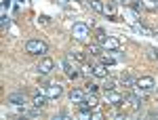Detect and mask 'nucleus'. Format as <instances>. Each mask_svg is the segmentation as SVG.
Here are the masks:
<instances>
[{"label": "nucleus", "mask_w": 158, "mask_h": 120, "mask_svg": "<svg viewBox=\"0 0 158 120\" xmlns=\"http://www.w3.org/2000/svg\"><path fill=\"white\" fill-rule=\"evenodd\" d=\"M114 86H116V82H114L112 78H106V84H103V91H112Z\"/></svg>", "instance_id": "24"}, {"label": "nucleus", "mask_w": 158, "mask_h": 120, "mask_svg": "<svg viewBox=\"0 0 158 120\" xmlns=\"http://www.w3.org/2000/svg\"><path fill=\"white\" fill-rule=\"evenodd\" d=\"M47 51H49V44H47L44 40L32 38V40L25 42V53H30V55H44Z\"/></svg>", "instance_id": "1"}, {"label": "nucleus", "mask_w": 158, "mask_h": 120, "mask_svg": "<svg viewBox=\"0 0 158 120\" xmlns=\"http://www.w3.org/2000/svg\"><path fill=\"white\" fill-rule=\"evenodd\" d=\"M74 2H82V0H74Z\"/></svg>", "instance_id": "32"}, {"label": "nucleus", "mask_w": 158, "mask_h": 120, "mask_svg": "<svg viewBox=\"0 0 158 120\" xmlns=\"http://www.w3.org/2000/svg\"><path fill=\"white\" fill-rule=\"evenodd\" d=\"M68 59L78 61V63H85V61H86V57H85V53H78V51H72V53H68Z\"/></svg>", "instance_id": "18"}, {"label": "nucleus", "mask_w": 158, "mask_h": 120, "mask_svg": "<svg viewBox=\"0 0 158 120\" xmlns=\"http://www.w3.org/2000/svg\"><path fill=\"white\" fill-rule=\"evenodd\" d=\"M154 86H156V82H154L152 76H141V78L135 80V89H137L139 93H150Z\"/></svg>", "instance_id": "2"}, {"label": "nucleus", "mask_w": 158, "mask_h": 120, "mask_svg": "<svg viewBox=\"0 0 158 120\" xmlns=\"http://www.w3.org/2000/svg\"><path fill=\"white\" fill-rule=\"evenodd\" d=\"M9 103H11L13 108H23L25 95L23 93H13V95H9Z\"/></svg>", "instance_id": "9"}, {"label": "nucleus", "mask_w": 158, "mask_h": 120, "mask_svg": "<svg viewBox=\"0 0 158 120\" xmlns=\"http://www.w3.org/2000/svg\"><path fill=\"white\" fill-rule=\"evenodd\" d=\"M143 9L150 13H158V4H156V0H146L143 2Z\"/></svg>", "instance_id": "21"}, {"label": "nucleus", "mask_w": 158, "mask_h": 120, "mask_svg": "<svg viewBox=\"0 0 158 120\" xmlns=\"http://www.w3.org/2000/svg\"><path fill=\"white\" fill-rule=\"evenodd\" d=\"M103 97H106V101H108L110 106H124V95H122V93H118L116 89L106 91V93H103Z\"/></svg>", "instance_id": "3"}, {"label": "nucleus", "mask_w": 158, "mask_h": 120, "mask_svg": "<svg viewBox=\"0 0 158 120\" xmlns=\"http://www.w3.org/2000/svg\"><path fill=\"white\" fill-rule=\"evenodd\" d=\"M114 2H127V0H114Z\"/></svg>", "instance_id": "30"}, {"label": "nucleus", "mask_w": 158, "mask_h": 120, "mask_svg": "<svg viewBox=\"0 0 158 120\" xmlns=\"http://www.w3.org/2000/svg\"><path fill=\"white\" fill-rule=\"evenodd\" d=\"M120 82L124 84V86H129V89H135V78L129 72H122L120 74Z\"/></svg>", "instance_id": "13"}, {"label": "nucleus", "mask_w": 158, "mask_h": 120, "mask_svg": "<svg viewBox=\"0 0 158 120\" xmlns=\"http://www.w3.org/2000/svg\"><path fill=\"white\" fill-rule=\"evenodd\" d=\"M146 57L150 61H158V48L156 47H148L146 48Z\"/></svg>", "instance_id": "19"}, {"label": "nucleus", "mask_w": 158, "mask_h": 120, "mask_svg": "<svg viewBox=\"0 0 158 120\" xmlns=\"http://www.w3.org/2000/svg\"><path fill=\"white\" fill-rule=\"evenodd\" d=\"M78 116H80V118H85V120H89L93 114H91V110L86 108V110H80V112H78Z\"/></svg>", "instance_id": "25"}, {"label": "nucleus", "mask_w": 158, "mask_h": 120, "mask_svg": "<svg viewBox=\"0 0 158 120\" xmlns=\"http://www.w3.org/2000/svg\"><path fill=\"white\" fill-rule=\"evenodd\" d=\"M101 15H106L110 19H116V6H114V2H106L103 0V13Z\"/></svg>", "instance_id": "11"}, {"label": "nucleus", "mask_w": 158, "mask_h": 120, "mask_svg": "<svg viewBox=\"0 0 158 120\" xmlns=\"http://www.w3.org/2000/svg\"><path fill=\"white\" fill-rule=\"evenodd\" d=\"M89 6H91L95 13H103V0H91Z\"/></svg>", "instance_id": "20"}, {"label": "nucleus", "mask_w": 158, "mask_h": 120, "mask_svg": "<svg viewBox=\"0 0 158 120\" xmlns=\"http://www.w3.org/2000/svg\"><path fill=\"white\" fill-rule=\"evenodd\" d=\"M11 25V21H9V17H2V30H6Z\"/></svg>", "instance_id": "29"}, {"label": "nucleus", "mask_w": 158, "mask_h": 120, "mask_svg": "<svg viewBox=\"0 0 158 120\" xmlns=\"http://www.w3.org/2000/svg\"><path fill=\"white\" fill-rule=\"evenodd\" d=\"M89 53H91L93 57H101V55H103V47L93 42V44H89Z\"/></svg>", "instance_id": "17"}, {"label": "nucleus", "mask_w": 158, "mask_h": 120, "mask_svg": "<svg viewBox=\"0 0 158 120\" xmlns=\"http://www.w3.org/2000/svg\"><path fill=\"white\" fill-rule=\"evenodd\" d=\"M133 30L139 32V34H146V36H154V30H150V27H146V25H139L137 21L133 23Z\"/></svg>", "instance_id": "16"}, {"label": "nucleus", "mask_w": 158, "mask_h": 120, "mask_svg": "<svg viewBox=\"0 0 158 120\" xmlns=\"http://www.w3.org/2000/svg\"><path fill=\"white\" fill-rule=\"evenodd\" d=\"M86 93H97V84L95 82H86Z\"/></svg>", "instance_id": "27"}, {"label": "nucleus", "mask_w": 158, "mask_h": 120, "mask_svg": "<svg viewBox=\"0 0 158 120\" xmlns=\"http://www.w3.org/2000/svg\"><path fill=\"white\" fill-rule=\"evenodd\" d=\"M47 101H49V95H47L44 91H40V89H38V93L34 95V99H32V106H34V108H44V106H47Z\"/></svg>", "instance_id": "8"}, {"label": "nucleus", "mask_w": 158, "mask_h": 120, "mask_svg": "<svg viewBox=\"0 0 158 120\" xmlns=\"http://www.w3.org/2000/svg\"><path fill=\"white\" fill-rule=\"evenodd\" d=\"M23 116H27V118H38V116H40V108H36V110H27Z\"/></svg>", "instance_id": "22"}, {"label": "nucleus", "mask_w": 158, "mask_h": 120, "mask_svg": "<svg viewBox=\"0 0 158 120\" xmlns=\"http://www.w3.org/2000/svg\"><path fill=\"white\" fill-rule=\"evenodd\" d=\"M101 47H103V51H118V48H120V38L106 36V40L101 42Z\"/></svg>", "instance_id": "7"}, {"label": "nucleus", "mask_w": 158, "mask_h": 120, "mask_svg": "<svg viewBox=\"0 0 158 120\" xmlns=\"http://www.w3.org/2000/svg\"><path fill=\"white\" fill-rule=\"evenodd\" d=\"M156 95H158V91H156Z\"/></svg>", "instance_id": "33"}, {"label": "nucleus", "mask_w": 158, "mask_h": 120, "mask_svg": "<svg viewBox=\"0 0 158 120\" xmlns=\"http://www.w3.org/2000/svg\"><path fill=\"white\" fill-rule=\"evenodd\" d=\"M59 2H70V0H59Z\"/></svg>", "instance_id": "31"}, {"label": "nucleus", "mask_w": 158, "mask_h": 120, "mask_svg": "<svg viewBox=\"0 0 158 120\" xmlns=\"http://www.w3.org/2000/svg\"><path fill=\"white\" fill-rule=\"evenodd\" d=\"M44 93L49 95V99H57V97H61V93H63V86H61L59 82H51L44 86Z\"/></svg>", "instance_id": "5"}, {"label": "nucleus", "mask_w": 158, "mask_h": 120, "mask_svg": "<svg viewBox=\"0 0 158 120\" xmlns=\"http://www.w3.org/2000/svg\"><path fill=\"white\" fill-rule=\"evenodd\" d=\"M61 65H63V72H65L68 78H78V76H80V72L76 70V65H72V59L65 57V59L61 61Z\"/></svg>", "instance_id": "6"}, {"label": "nucleus", "mask_w": 158, "mask_h": 120, "mask_svg": "<svg viewBox=\"0 0 158 120\" xmlns=\"http://www.w3.org/2000/svg\"><path fill=\"white\" fill-rule=\"evenodd\" d=\"M95 40H97V42H103V40H106V32H103L101 27H99L97 32H95Z\"/></svg>", "instance_id": "23"}, {"label": "nucleus", "mask_w": 158, "mask_h": 120, "mask_svg": "<svg viewBox=\"0 0 158 120\" xmlns=\"http://www.w3.org/2000/svg\"><path fill=\"white\" fill-rule=\"evenodd\" d=\"M85 101L89 103V108L91 110H95L99 106V99H97V95L95 93H89V95H85Z\"/></svg>", "instance_id": "15"}, {"label": "nucleus", "mask_w": 158, "mask_h": 120, "mask_svg": "<svg viewBox=\"0 0 158 120\" xmlns=\"http://www.w3.org/2000/svg\"><path fill=\"white\" fill-rule=\"evenodd\" d=\"M101 63H103V65H114L116 59H114V57H101Z\"/></svg>", "instance_id": "26"}, {"label": "nucleus", "mask_w": 158, "mask_h": 120, "mask_svg": "<svg viewBox=\"0 0 158 120\" xmlns=\"http://www.w3.org/2000/svg\"><path fill=\"white\" fill-rule=\"evenodd\" d=\"M53 65H55V63H53L51 57H42L40 63H38V72H40V74H49L51 70H53Z\"/></svg>", "instance_id": "10"}, {"label": "nucleus", "mask_w": 158, "mask_h": 120, "mask_svg": "<svg viewBox=\"0 0 158 120\" xmlns=\"http://www.w3.org/2000/svg\"><path fill=\"white\" fill-rule=\"evenodd\" d=\"M93 76L95 78H108V65H103V63L93 65Z\"/></svg>", "instance_id": "12"}, {"label": "nucleus", "mask_w": 158, "mask_h": 120, "mask_svg": "<svg viewBox=\"0 0 158 120\" xmlns=\"http://www.w3.org/2000/svg\"><path fill=\"white\" fill-rule=\"evenodd\" d=\"M85 99V93L80 91V89H72V93H70V101L72 103H80Z\"/></svg>", "instance_id": "14"}, {"label": "nucleus", "mask_w": 158, "mask_h": 120, "mask_svg": "<svg viewBox=\"0 0 158 120\" xmlns=\"http://www.w3.org/2000/svg\"><path fill=\"white\" fill-rule=\"evenodd\" d=\"M72 34H74L76 40H86V36H89V25L82 23V21H76L72 25Z\"/></svg>", "instance_id": "4"}, {"label": "nucleus", "mask_w": 158, "mask_h": 120, "mask_svg": "<svg viewBox=\"0 0 158 120\" xmlns=\"http://www.w3.org/2000/svg\"><path fill=\"white\" fill-rule=\"evenodd\" d=\"M82 72H85L86 76H93V65H86L85 63V65H82Z\"/></svg>", "instance_id": "28"}]
</instances>
